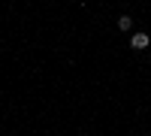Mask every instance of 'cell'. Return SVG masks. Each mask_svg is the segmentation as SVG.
<instances>
[{
  "label": "cell",
  "instance_id": "1",
  "mask_svg": "<svg viewBox=\"0 0 151 136\" xmlns=\"http://www.w3.org/2000/svg\"><path fill=\"white\" fill-rule=\"evenodd\" d=\"M148 33H133V40H130V45L136 48V52H142V48H148Z\"/></svg>",
  "mask_w": 151,
  "mask_h": 136
},
{
  "label": "cell",
  "instance_id": "2",
  "mask_svg": "<svg viewBox=\"0 0 151 136\" xmlns=\"http://www.w3.org/2000/svg\"><path fill=\"white\" fill-rule=\"evenodd\" d=\"M118 27H121V30H130V27H133V18H130V15H121V18H118Z\"/></svg>",
  "mask_w": 151,
  "mask_h": 136
}]
</instances>
